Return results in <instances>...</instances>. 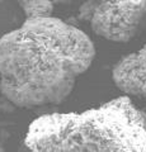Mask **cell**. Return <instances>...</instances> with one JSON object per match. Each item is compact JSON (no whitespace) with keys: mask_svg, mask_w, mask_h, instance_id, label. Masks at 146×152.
Returning a JSON list of instances; mask_svg holds the SVG:
<instances>
[{"mask_svg":"<svg viewBox=\"0 0 146 152\" xmlns=\"http://www.w3.org/2000/svg\"><path fill=\"white\" fill-rule=\"evenodd\" d=\"M94 57L93 41L75 26L27 18L0 38V90L21 108L62 103Z\"/></svg>","mask_w":146,"mask_h":152,"instance_id":"cell-1","label":"cell"},{"mask_svg":"<svg viewBox=\"0 0 146 152\" xmlns=\"http://www.w3.org/2000/svg\"><path fill=\"white\" fill-rule=\"evenodd\" d=\"M24 141L29 152H146V113L120 96L80 113L43 114Z\"/></svg>","mask_w":146,"mask_h":152,"instance_id":"cell-2","label":"cell"},{"mask_svg":"<svg viewBox=\"0 0 146 152\" xmlns=\"http://www.w3.org/2000/svg\"><path fill=\"white\" fill-rule=\"evenodd\" d=\"M146 19V0H102L90 20L97 36L112 42H128Z\"/></svg>","mask_w":146,"mask_h":152,"instance_id":"cell-3","label":"cell"},{"mask_svg":"<svg viewBox=\"0 0 146 152\" xmlns=\"http://www.w3.org/2000/svg\"><path fill=\"white\" fill-rule=\"evenodd\" d=\"M112 79L126 95L146 100V45L139 51L126 55L114 65Z\"/></svg>","mask_w":146,"mask_h":152,"instance_id":"cell-4","label":"cell"},{"mask_svg":"<svg viewBox=\"0 0 146 152\" xmlns=\"http://www.w3.org/2000/svg\"><path fill=\"white\" fill-rule=\"evenodd\" d=\"M23 9L27 18H43L52 17L54 1L52 0H17Z\"/></svg>","mask_w":146,"mask_h":152,"instance_id":"cell-5","label":"cell"},{"mask_svg":"<svg viewBox=\"0 0 146 152\" xmlns=\"http://www.w3.org/2000/svg\"><path fill=\"white\" fill-rule=\"evenodd\" d=\"M102 0H88L87 3H84L81 8L79 9V18L81 20H92V18L95 13L98 5L101 4Z\"/></svg>","mask_w":146,"mask_h":152,"instance_id":"cell-6","label":"cell"},{"mask_svg":"<svg viewBox=\"0 0 146 152\" xmlns=\"http://www.w3.org/2000/svg\"><path fill=\"white\" fill-rule=\"evenodd\" d=\"M54 4H67L69 1H71V0H52Z\"/></svg>","mask_w":146,"mask_h":152,"instance_id":"cell-7","label":"cell"},{"mask_svg":"<svg viewBox=\"0 0 146 152\" xmlns=\"http://www.w3.org/2000/svg\"><path fill=\"white\" fill-rule=\"evenodd\" d=\"M0 152H7V151H5V148H4L3 146H0Z\"/></svg>","mask_w":146,"mask_h":152,"instance_id":"cell-8","label":"cell"}]
</instances>
